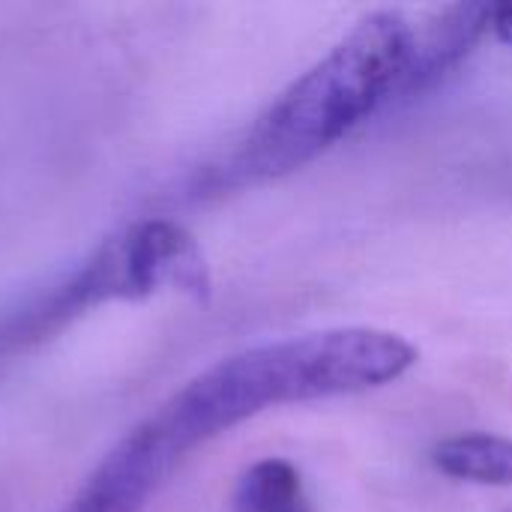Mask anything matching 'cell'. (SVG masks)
Masks as SVG:
<instances>
[{
	"mask_svg": "<svg viewBox=\"0 0 512 512\" xmlns=\"http://www.w3.org/2000/svg\"><path fill=\"white\" fill-rule=\"evenodd\" d=\"M162 288L204 297L210 273L195 240L174 222L150 219L108 240L72 279L0 321V357L24 351L108 300H141Z\"/></svg>",
	"mask_w": 512,
	"mask_h": 512,
	"instance_id": "cell-3",
	"label": "cell"
},
{
	"mask_svg": "<svg viewBox=\"0 0 512 512\" xmlns=\"http://www.w3.org/2000/svg\"><path fill=\"white\" fill-rule=\"evenodd\" d=\"M420 351L399 333L342 327L294 336L219 360L177 390L147 423L180 462L267 408L354 396L399 381Z\"/></svg>",
	"mask_w": 512,
	"mask_h": 512,
	"instance_id": "cell-1",
	"label": "cell"
},
{
	"mask_svg": "<svg viewBox=\"0 0 512 512\" xmlns=\"http://www.w3.org/2000/svg\"><path fill=\"white\" fill-rule=\"evenodd\" d=\"M432 462L453 480L512 489V441L501 435H456L435 447Z\"/></svg>",
	"mask_w": 512,
	"mask_h": 512,
	"instance_id": "cell-6",
	"label": "cell"
},
{
	"mask_svg": "<svg viewBox=\"0 0 512 512\" xmlns=\"http://www.w3.org/2000/svg\"><path fill=\"white\" fill-rule=\"evenodd\" d=\"M237 512H315L300 471L288 459H261L237 483Z\"/></svg>",
	"mask_w": 512,
	"mask_h": 512,
	"instance_id": "cell-7",
	"label": "cell"
},
{
	"mask_svg": "<svg viewBox=\"0 0 512 512\" xmlns=\"http://www.w3.org/2000/svg\"><path fill=\"white\" fill-rule=\"evenodd\" d=\"M492 15V3H456L432 12L423 27H414V51L402 96L432 87L441 75L459 66L492 30Z\"/></svg>",
	"mask_w": 512,
	"mask_h": 512,
	"instance_id": "cell-5",
	"label": "cell"
},
{
	"mask_svg": "<svg viewBox=\"0 0 512 512\" xmlns=\"http://www.w3.org/2000/svg\"><path fill=\"white\" fill-rule=\"evenodd\" d=\"M492 33H495L504 45H512V6H495Z\"/></svg>",
	"mask_w": 512,
	"mask_h": 512,
	"instance_id": "cell-8",
	"label": "cell"
},
{
	"mask_svg": "<svg viewBox=\"0 0 512 512\" xmlns=\"http://www.w3.org/2000/svg\"><path fill=\"white\" fill-rule=\"evenodd\" d=\"M411 51L414 24L402 12L366 15L258 117L228 165V180L264 183L318 159L402 96Z\"/></svg>",
	"mask_w": 512,
	"mask_h": 512,
	"instance_id": "cell-2",
	"label": "cell"
},
{
	"mask_svg": "<svg viewBox=\"0 0 512 512\" xmlns=\"http://www.w3.org/2000/svg\"><path fill=\"white\" fill-rule=\"evenodd\" d=\"M174 468L177 459L144 420L99 462L60 512H144Z\"/></svg>",
	"mask_w": 512,
	"mask_h": 512,
	"instance_id": "cell-4",
	"label": "cell"
}]
</instances>
